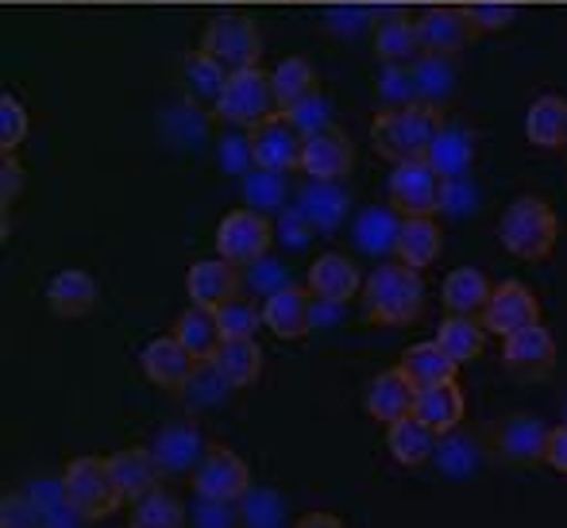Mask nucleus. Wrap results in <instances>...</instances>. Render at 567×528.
<instances>
[{
	"label": "nucleus",
	"instance_id": "15",
	"mask_svg": "<svg viewBox=\"0 0 567 528\" xmlns=\"http://www.w3.org/2000/svg\"><path fill=\"white\" fill-rule=\"evenodd\" d=\"M545 447H548V428L537 417H529V413H517V417L494 424V452H498V459L514 463V467L545 463Z\"/></svg>",
	"mask_w": 567,
	"mask_h": 528
},
{
	"label": "nucleus",
	"instance_id": "46",
	"mask_svg": "<svg viewBox=\"0 0 567 528\" xmlns=\"http://www.w3.org/2000/svg\"><path fill=\"white\" fill-rule=\"evenodd\" d=\"M23 139H28V108L12 93H4L0 97V147H4V155H16Z\"/></svg>",
	"mask_w": 567,
	"mask_h": 528
},
{
	"label": "nucleus",
	"instance_id": "43",
	"mask_svg": "<svg viewBox=\"0 0 567 528\" xmlns=\"http://www.w3.org/2000/svg\"><path fill=\"white\" fill-rule=\"evenodd\" d=\"M379 105L382 108L417 105V82H413V66H382V74H379Z\"/></svg>",
	"mask_w": 567,
	"mask_h": 528
},
{
	"label": "nucleus",
	"instance_id": "42",
	"mask_svg": "<svg viewBox=\"0 0 567 528\" xmlns=\"http://www.w3.org/2000/svg\"><path fill=\"white\" fill-rule=\"evenodd\" d=\"M286 120H290L293 127H298L301 135H317V132H324V127H332V101L324 97L321 90L317 93H309V97H301L298 105H290L282 112Z\"/></svg>",
	"mask_w": 567,
	"mask_h": 528
},
{
	"label": "nucleus",
	"instance_id": "7",
	"mask_svg": "<svg viewBox=\"0 0 567 528\" xmlns=\"http://www.w3.org/2000/svg\"><path fill=\"white\" fill-rule=\"evenodd\" d=\"M278 228L267 213L259 209H231L225 220L217 224V255L228 259L231 267H251L262 255H270Z\"/></svg>",
	"mask_w": 567,
	"mask_h": 528
},
{
	"label": "nucleus",
	"instance_id": "23",
	"mask_svg": "<svg viewBox=\"0 0 567 528\" xmlns=\"http://www.w3.org/2000/svg\"><path fill=\"white\" fill-rule=\"evenodd\" d=\"M494 286L486 282V275L478 267H455L449 270L441 286V301L449 317H483L486 301H491Z\"/></svg>",
	"mask_w": 567,
	"mask_h": 528
},
{
	"label": "nucleus",
	"instance_id": "27",
	"mask_svg": "<svg viewBox=\"0 0 567 528\" xmlns=\"http://www.w3.org/2000/svg\"><path fill=\"white\" fill-rule=\"evenodd\" d=\"M463 410H467V397L455 382H441V386H429V390H417V402H413V417L425 421L433 432H452L460 428L463 421Z\"/></svg>",
	"mask_w": 567,
	"mask_h": 528
},
{
	"label": "nucleus",
	"instance_id": "9",
	"mask_svg": "<svg viewBox=\"0 0 567 528\" xmlns=\"http://www.w3.org/2000/svg\"><path fill=\"white\" fill-rule=\"evenodd\" d=\"M247 486H251L247 463L239 459L231 447H220V444H213L194 470V494L205 506H231V501L244 498Z\"/></svg>",
	"mask_w": 567,
	"mask_h": 528
},
{
	"label": "nucleus",
	"instance_id": "50",
	"mask_svg": "<svg viewBox=\"0 0 567 528\" xmlns=\"http://www.w3.org/2000/svg\"><path fill=\"white\" fill-rule=\"evenodd\" d=\"M0 528H47V525L35 514L28 494H4V501H0Z\"/></svg>",
	"mask_w": 567,
	"mask_h": 528
},
{
	"label": "nucleus",
	"instance_id": "3",
	"mask_svg": "<svg viewBox=\"0 0 567 528\" xmlns=\"http://www.w3.org/2000/svg\"><path fill=\"white\" fill-rule=\"evenodd\" d=\"M62 501L85 521H105L113 517L124 498L113 478V463L109 455H78L62 470Z\"/></svg>",
	"mask_w": 567,
	"mask_h": 528
},
{
	"label": "nucleus",
	"instance_id": "53",
	"mask_svg": "<svg viewBox=\"0 0 567 528\" xmlns=\"http://www.w3.org/2000/svg\"><path fill=\"white\" fill-rule=\"evenodd\" d=\"M313 231H317V228H313V224H309L306 216H301L298 209H293V213H286V216H282V224H278V236H282L290 247H306V244H309V236H313Z\"/></svg>",
	"mask_w": 567,
	"mask_h": 528
},
{
	"label": "nucleus",
	"instance_id": "13",
	"mask_svg": "<svg viewBox=\"0 0 567 528\" xmlns=\"http://www.w3.org/2000/svg\"><path fill=\"white\" fill-rule=\"evenodd\" d=\"M317 306L313 293L301 286H286V290L262 298V324L278 335V340H306L313 332Z\"/></svg>",
	"mask_w": 567,
	"mask_h": 528
},
{
	"label": "nucleus",
	"instance_id": "31",
	"mask_svg": "<svg viewBox=\"0 0 567 528\" xmlns=\"http://www.w3.org/2000/svg\"><path fill=\"white\" fill-rule=\"evenodd\" d=\"M213 366L231 390H247L262 374V351L255 340H225L217 355H213Z\"/></svg>",
	"mask_w": 567,
	"mask_h": 528
},
{
	"label": "nucleus",
	"instance_id": "16",
	"mask_svg": "<svg viewBox=\"0 0 567 528\" xmlns=\"http://www.w3.org/2000/svg\"><path fill=\"white\" fill-rule=\"evenodd\" d=\"M413 402H417V386H413L410 379L402 374V366H390V371L374 374L371 382H367L363 390V410L371 421L379 424H394L402 417H410L413 413Z\"/></svg>",
	"mask_w": 567,
	"mask_h": 528
},
{
	"label": "nucleus",
	"instance_id": "52",
	"mask_svg": "<svg viewBox=\"0 0 567 528\" xmlns=\"http://www.w3.org/2000/svg\"><path fill=\"white\" fill-rule=\"evenodd\" d=\"M367 20H371V8L351 4V0H340V4L329 12L332 31H340V35H355V31H363Z\"/></svg>",
	"mask_w": 567,
	"mask_h": 528
},
{
	"label": "nucleus",
	"instance_id": "34",
	"mask_svg": "<svg viewBox=\"0 0 567 528\" xmlns=\"http://www.w3.org/2000/svg\"><path fill=\"white\" fill-rule=\"evenodd\" d=\"M486 335H491V332H486L478 317H449V313H444L441 328H436V343H441V348L449 351L460 366L483 355Z\"/></svg>",
	"mask_w": 567,
	"mask_h": 528
},
{
	"label": "nucleus",
	"instance_id": "36",
	"mask_svg": "<svg viewBox=\"0 0 567 528\" xmlns=\"http://www.w3.org/2000/svg\"><path fill=\"white\" fill-rule=\"evenodd\" d=\"M205 452H209V447H202V436H197L194 428H186V424L163 428V436H158V444H155V455H158V463H163V470H174V475H182V470H189V467L197 470Z\"/></svg>",
	"mask_w": 567,
	"mask_h": 528
},
{
	"label": "nucleus",
	"instance_id": "11",
	"mask_svg": "<svg viewBox=\"0 0 567 528\" xmlns=\"http://www.w3.org/2000/svg\"><path fill=\"white\" fill-rule=\"evenodd\" d=\"M529 324H540V301L533 298L522 282L494 286L491 301H486V309H483V328H486V332L506 340V335L522 332V328H529Z\"/></svg>",
	"mask_w": 567,
	"mask_h": 528
},
{
	"label": "nucleus",
	"instance_id": "48",
	"mask_svg": "<svg viewBox=\"0 0 567 528\" xmlns=\"http://www.w3.org/2000/svg\"><path fill=\"white\" fill-rule=\"evenodd\" d=\"M247 282H251V290L262 293V298H270V293H278V290H286V286H293L290 275H286V267H282V262L270 259V255H262L259 262H251V267H247Z\"/></svg>",
	"mask_w": 567,
	"mask_h": 528
},
{
	"label": "nucleus",
	"instance_id": "40",
	"mask_svg": "<svg viewBox=\"0 0 567 528\" xmlns=\"http://www.w3.org/2000/svg\"><path fill=\"white\" fill-rule=\"evenodd\" d=\"M225 82H228V70L217 66V62L202 51L189 54L186 66H182V85H186V93L194 101H209V105H217L220 93H225Z\"/></svg>",
	"mask_w": 567,
	"mask_h": 528
},
{
	"label": "nucleus",
	"instance_id": "21",
	"mask_svg": "<svg viewBox=\"0 0 567 528\" xmlns=\"http://www.w3.org/2000/svg\"><path fill=\"white\" fill-rule=\"evenodd\" d=\"M444 231L433 216H402V228L394 239V259L413 270H425L441 259Z\"/></svg>",
	"mask_w": 567,
	"mask_h": 528
},
{
	"label": "nucleus",
	"instance_id": "10",
	"mask_svg": "<svg viewBox=\"0 0 567 528\" xmlns=\"http://www.w3.org/2000/svg\"><path fill=\"white\" fill-rule=\"evenodd\" d=\"M251 158L259 170L290 174L301 166V147H306V135L290 124L286 116H270L267 124L251 127Z\"/></svg>",
	"mask_w": 567,
	"mask_h": 528
},
{
	"label": "nucleus",
	"instance_id": "25",
	"mask_svg": "<svg viewBox=\"0 0 567 528\" xmlns=\"http://www.w3.org/2000/svg\"><path fill=\"white\" fill-rule=\"evenodd\" d=\"M398 366H402V374L413 382V386L429 390V386H441V382H455V366L460 363H455L436 340H425V343L405 348L402 359H398Z\"/></svg>",
	"mask_w": 567,
	"mask_h": 528
},
{
	"label": "nucleus",
	"instance_id": "14",
	"mask_svg": "<svg viewBox=\"0 0 567 528\" xmlns=\"http://www.w3.org/2000/svg\"><path fill=\"white\" fill-rule=\"evenodd\" d=\"M471 39H475V23L467 20V12H463V8L436 4L417 20V43H421V51H425V54L452 59V54H460Z\"/></svg>",
	"mask_w": 567,
	"mask_h": 528
},
{
	"label": "nucleus",
	"instance_id": "8",
	"mask_svg": "<svg viewBox=\"0 0 567 528\" xmlns=\"http://www.w3.org/2000/svg\"><path fill=\"white\" fill-rule=\"evenodd\" d=\"M202 54H209L228 74L251 70L262 54L259 28H255V20H247V15H239V12L217 15V20H209V28H205V35H202Z\"/></svg>",
	"mask_w": 567,
	"mask_h": 528
},
{
	"label": "nucleus",
	"instance_id": "20",
	"mask_svg": "<svg viewBox=\"0 0 567 528\" xmlns=\"http://www.w3.org/2000/svg\"><path fill=\"white\" fill-rule=\"evenodd\" d=\"M109 463H113V478L120 486L124 506H135L143 494H151V490L163 486L166 470H163V463H158L155 447H124V452L109 455Z\"/></svg>",
	"mask_w": 567,
	"mask_h": 528
},
{
	"label": "nucleus",
	"instance_id": "17",
	"mask_svg": "<svg viewBox=\"0 0 567 528\" xmlns=\"http://www.w3.org/2000/svg\"><path fill=\"white\" fill-rule=\"evenodd\" d=\"M502 359L522 379H545L556 366V340L545 324H529L502 340Z\"/></svg>",
	"mask_w": 567,
	"mask_h": 528
},
{
	"label": "nucleus",
	"instance_id": "54",
	"mask_svg": "<svg viewBox=\"0 0 567 528\" xmlns=\"http://www.w3.org/2000/svg\"><path fill=\"white\" fill-rule=\"evenodd\" d=\"M545 463L553 470H560V475H567V424H556V428H548Z\"/></svg>",
	"mask_w": 567,
	"mask_h": 528
},
{
	"label": "nucleus",
	"instance_id": "44",
	"mask_svg": "<svg viewBox=\"0 0 567 528\" xmlns=\"http://www.w3.org/2000/svg\"><path fill=\"white\" fill-rule=\"evenodd\" d=\"M217 324H220V335H225V340H251L262 324V313L255 306H247V301L231 298L217 309Z\"/></svg>",
	"mask_w": 567,
	"mask_h": 528
},
{
	"label": "nucleus",
	"instance_id": "18",
	"mask_svg": "<svg viewBox=\"0 0 567 528\" xmlns=\"http://www.w3.org/2000/svg\"><path fill=\"white\" fill-rule=\"evenodd\" d=\"M306 290L313 293V301L324 306H348L359 290H363V278H359L355 262L340 251H324L321 259H313L306 275Z\"/></svg>",
	"mask_w": 567,
	"mask_h": 528
},
{
	"label": "nucleus",
	"instance_id": "24",
	"mask_svg": "<svg viewBox=\"0 0 567 528\" xmlns=\"http://www.w3.org/2000/svg\"><path fill=\"white\" fill-rule=\"evenodd\" d=\"M436 444H441V432H433L425 421L413 417V413L386 428L390 455H394V463H402V467H410V470L425 467V463L436 455Z\"/></svg>",
	"mask_w": 567,
	"mask_h": 528
},
{
	"label": "nucleus",
	"instance_id": "39",
	"mask_svg": "<svg viewBox=\"0 0 567 528\" xmlns=\"http://www.w3.org/2000/svg\"><path fill=\"white\" fill-rule=\"evenodd\" d=\"M270 85H275V97L278 105H282V112L290 105H298L301 97H309V93H317V74L313 66H309L306 59H282L275 70H270Z\"/></svg>",
	"mask_w": 567,
	"mask_h": 528
},
{
	"label": "nucleus",
	"instance_id": "2",
	"mask_svg": "<svg viewBox=\"0 0 567 528\" xmlns=\"http://www.w3.org/2000/svg\"><path fill=\"white\" fill-rule=\"evenodd\" d=\"M441 127H444L441 108H429V105L382 108L371 124V143L386 163H410V158L429 155Z\"/></svg>",
	"mask_w": 567,
	"mask_h": 528
},
{
	"label": "nucleus",
	"instance_id": "38",
	"mask_svg": "<svg viewBox=\"0 0 567 528\" xmlns=\"http://www.w3.org/2000/svg\"><path fill=\"white\" fill-rule=\"evenodd\" d=\"M127 528H186V506L166 486H158L132 506Z\"/></svg>",
	"mask_w": 567,
	"mask_h": 528
},
{
	"label": "nucleus",
	"instance_id": "37",
	"mask_svg": "<svg viewBox=\"0 0 567 528\" xmlns=\"http://www.w3.org/2000/svg\"><path fill=\"white\" fill-rule=\"evenodd\" d=\"M413 82H417V105L444 108L455 90V70L441 54H425L421 62H413Z\"/></svg>",
	"mask_w": 567,
	"mask_h": 528
},
{
	"label": "nucleus",
	"instance_id": "35",
	"mask_svg": "<svg viewBox=\"0 0 567 528\" xmlns=\"http://www.w3.org/2000/svg\"><path fill=\"white\" fill-rule=\"evenodd\" d=\"M398 228H402V216L394 209H363L355 216V228H351V236H355V247L363 255H394V239H398Z\"/></svg>",
	"mask_w": 567,
	"mask_h": 528
},
{
	"label": "nucleus",
	"instance_id": "29",
	"mask_svg": "<svg viewBox=\"0 0 567 528\" xmlns=\"http://www.w3.org/2000/svg\"><path fill=\"white\" fill-rule=\"evenodd\" d=\"M425 158L433 163V170L441 174L444 182H455L471 170V163H475V139H471V132H463V127L444 124L441 132H436V139Z\"/></svg>",
	"mask_w": 567,
	"mask_h": 528
},
{
	"label": "nucleus",
	"instance_id": "45",
	"mask_svg": "<svg viewBox=\"0 0 567 528\" xmlns=\"http://www.w3.org/2000/svg\"><path fill=\"white\" fill-rule=\"evenodd\" d=\"M228 390H231V386L217 374V366H213V363H202V366L194 371V379H189L186 386H182V394H186V402L194 405V410H202V405L220 402V397H225Z\"/></svg>",
	"mask_w": 567,
	"mask_h": 528
},
{
	"label": "nucleus",
	"instance_id": "55",
	"mask_svg": "<svg viewBox=\"0 0 567 528\" xmlns=\"http://www.w3.org/2000/svg\"><path fill=\"white\" fill-rule=\"evenodd\" d=\"M293 528H348V525H343V517L337 514H301L298 521H293Z\"/></svg>",
	"mask_w": 567,
	"mask_h": 528
},
{
	"label": "nucleus",
	"instance_id": "26",
	"mask_svg": "<svg viewBox=\"0 0 567 528\" xmlns=\"http://www.w3.org/2000/svg\"><path fill=\"white\" fill-rule=\"evenodd\" d=\"M47 306L54 317H85L97 306V282L85 270H59L47 286Z\"/></svg>",
	"mask_w": 567,
	"mask_h": 528
},
{
	"label": "nucleus",
	"instance_id": "4",
	"mask_svg": "<svg viewBox=\"0 0 567 528\" xmlns=\"http://www.w3.org/2000/svg\"><path fill=\"white\" fill-rule=\"evenodd\" d=\"M556 236H560V220H556L553 205L540 197H517L498 220V239L514 259L540 262L553 255Z\"/></svg>",
	"mask_w": 567,
	"mask_h": 528
},
{
	"label": "nucleus",
	"instance_id": "28",
	"mask_svg": "<svg viewBox=\"0 0 567 528\" xmlns=\"http://www.w3.org/2000/svg\"><path fill=\"white\" fill-rule=\"evenodd\" d=\"M174 335H178V343L197 359V363H213V355H217L220 343H225L220 324H217V309H202V306L186 309V313L178 317Z\"/></svg>",
	"mask_w": 567,
	"mask_h": 528
},
{
	"label": "nucleus",
	"instance_id": "5",
	"mask_svg": "<svg viewBox=\"0 0 567 528\" xmlns=\"http://www.w3.org/2000/svg\"><path fill=\"white\" fill-rule=\"evenodd\" d=\"M213 108H217V116L225 120V124L239 127V132H251V127L267 124L270 116H282L275 85H270V74H262L259 66L228 74L225 93H220V101Z\"/></svg>",
	"mask_w": 567,
	"mask_h": 528
},
{
	"label": "nucleus",
	"instance_id": "41",
	"mask_svg": "<svg viewBox=\"0 0 567 528\" xmlns=\"http://www.w3.org/2000/svg\"><path fill=\"white\" fill-rule=\"evenodd\" d=\"M244 201H247V209H259L270 216L286 201V174L259 170V166L247 170L244 174Z\"/></svg>",
	"mask_w": 567,
	"mask_h": 528
},
{
	"label": "nucleus",
	"instance_id": "22",
	"mask_svg": "<svg viewBox=\"0 0 567 528\" xmlns=\"http://www.w3.org/2000/svg\"><path fill=\"white\" fill-rule=\"evenodd\" d=\"M236 290L239 275L228 259H202L186 270V293L202 309H220L225 301L236 298Z\"/></svg>",
	"mask_w": 567,
	"mask_h": 528
},
{
	"label": "nucleus",
	"instance_id": "1",
	"mask_svg": "<svg viewBox=\"0 0 567 528\" xmlns=\"http://www.w3.org/2000/svg\"><path fill=\"white\" fill-rule=\"evenodd\" d=\"M363 309L371 324L405 328L425 309V278L405 262H382L363 282Z\"/></svg>",
	"mask_w": 567,
	"mask_h": 528
},
{
	"label": "nucleus",
	"instance_id": "30",
	"mask_svg": "<svg viewBox=\"0 0 567 528\" xmlns=\"http://www.w3.org/2000/svg\"><path fill=\"white\" fill-rule=\"evenodd\" d=\"M298 213L313 224L317 231H337L348 216V194L337 182H313L298 194Z\"/></svg>",
	"mask_w": 567,
	"mask_h": 528
},
{
	"label": "nucleus",
	"instance_id": "12",
	"mask_svg": "<svg viewBox=\"0 0 567 528\" xmlns=\"http://www.w3.org/2000/svg\"><path fill=\"white\" fill-rule=\"evenodd\" d=\"M140 363H143V374L151 379V386L166 390V394H171V390H178V394H182V386H186V382L194 379L197 366H202L186 348H182L174 332L171 335H155V340L143 348Z\"/></svg>",
	"mask_w": 567,
	"mask_h": 528
},
{
	"label": "nucleus",
	"instance_id": "51",
	"mask_svg": "<svg viewBox=\"0 0 567 528\" xmlns=\"http://www.w3.org/2000/svg\"><path fill=\"white\" fill-rule=\"evenodd\" d=\"M20 186H23L20 163H16V155H4V163H0V209H4V236H8V213H12V201L20 197Z\"/></svg>",
	"mask_w": 567,
	"mask_h": 528
},
{
	"label": "nucleus",
	"instance_id": "19",
	"mask_svg": "<svg viewBox=\"0 0 567 528\" xmlns=\"http://www.w3.org/2000/svg\"><path fill=\"white\" fill-rule=\"evenodd\" d=\"M351 158H355V151H351L348 135L332 124V127H324V132H317L306 139L298 170L309 174L313 182H340L343 174L351 170Z\"/></svg>",
	"mask_w": 567,
	"mask_h": 528
},
{
	"label": "nucleus",
	"instance_id": "32",
	"mask_svg": "<svg viewBox=\"0 0 567 528\" xmlns=\"http://www.w3.org/2000/svg\"><path fill=\"white\" fill-rule=\"evenodd\" d=\"M417 51V23H410L402 12L386 15L374 28V54L382 59V66H413V54Z\"/></svg>",
	"mask_w": 567,
	"mask_h": 528
},
{
	"label": "nucleus",
	"instance_id": "47",
	"mask_svg": "<svg viewBox=\"0 0 567 528\" xmlns=\"http://www.w3.org/2000/svg\"><path fill=\"white\" fill-rule=\"evenodd\" d=\"M463 12H467V20L475 23V31H502L514 23L517 8L509 4V0H467Z\"/></svg>",
	"mask_w": 567,
	"mask_h": 528
},
{
	"label": "nucleus",
	"instance_id": "49",
	"mask_svg": "<svg viewBox=\"0 0 567 528\" xmlns=\"http://www.w3.org/2000/svg\"><path fill=\"white\" fill-rule=\"evenodd\" d=\"M220 166H225L228 174H247L255 170V158H251V135L247 132H228L225 139H220Z\"/></svg>",
	"mask_w": 567,
	"mask_h": 528
},
{
	"label": "nucleus",
	"instance_id": "6",
	"mask_svg": "<svg viewBox=\"0 0 567 528\" xmlns=\"http://www.w3.org/2000/svg\"><path fill=\"white\" fill-rule=\"evenodd\" d=\"M390 209L398 216H433L444 209V178L433 170L429 158L394 163L386 178Z\"/></svg>",
	"mask_w": 567,
	"mask_h": 528
},
{
	"label": "nucleus",
	"instance_id": "33",
	"mask_svg": "<svg viewBox=\"0 0 567 528\" xmlns=\"http://www.w3.org/2000/svg\"><path fill=\"white\" fill-rule=\"evenodd\" d=\"M525 139L533 147H567V101L540 97L525 112Z\"/></svg>",
	"mask_w": 567,
	"mask_h": 528
}]
</instances>
